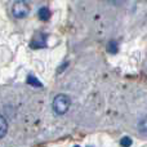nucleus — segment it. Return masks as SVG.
Segmentation results:
<instances>
[{
  "label": "nucleus",
  "instance_id": "obj_1",
  "mask_svg": "<svg viewBox=\"0 0 147 147\" xmlns=\"http://www.w3.org/2000/svg\"><path fill=\"white\" fill-rule=\"evenodd\" d=\"M70 105H71V99L66 94H58L53 101V110L56 114L63 115L69 111Z\"/></svg>",
  "mask_w": 147,
  "mask_h": 147
},
{
  "label": "nucleus",
  "instance_id": "obj_2",
  "mask_svg": "<svg viewBox=\"0 0 147 147\" xmlns=\"http://www.w3.org/2000/svg\"><path fill=\"white\" fill-rule=\"evenodd\" d=\"M12 13L16 18H25L30 13V7L23 0H17L12 7Z\"/></svg>",
  "mask_w": 147,
  "mask_h": 147
},
{
  "label": "nucleus",
  "instance_id": "obj_3",
  "mask_svg": "<svg viewBox=\"0 0 147 147\" xmlns=\"http://www.w3.org/2000/svg\"><path fill=\"white\" fill-rule=\"evenodd\" d=\"M137 128H138V132H140L141 134L147 137V117H142V119L138 121Z\"/></svg>",
  "mask_w": 147,
  "mask_h": 147
},
{
  "label": "nucleus",
  "instance_id": "obj_4",
  "mask_svg": "<svg viewBox=\"0 0 147 147\" xmlns=\"http://www.w3.org/2000/svg\"><path fill=\"white\" fill-rule=\"evenodd\" d=\"M8 132V123L4 116L0 115V138H3Z\"/></svg>",
  "mask_w": 147,
  "mask_h": 147
},
{
  "label": "nucleus",
  "instance_id": "obj_5",
  "mask_svg": "<svg viewBox=\"0 0 147 147\" xmlns=\"http://www.w3.org/2000/svg\"><path fill=\"white\" fill-rule=\"evenodd\" d=\"M49 17H51V12H49L48 8H41L40 10H39V18L43 21H47L49 20Z\"/></svg>",
  "mask_w": 147,
  "mask_h": 147
},
{
  "label": "nucleus",
  "instance_id": "obj_6",
  "mask_svg": "<svg viewBox=\"0 0 147 147\" xmlns=\"http://www.w3.org/2000/svg\"><path fill=\"white\" fill-rule=\"evenodd\" d=\"M107 51H109L110 53H116V52H117V44H116V41H110Z\"/></svg>",
  "mask_w": 147,
  "mask_h": 147
},
{
  "label": "nucleus",
  "instance_id": "obj_7",
  "mask_svg": "<svg viewBox=\"0 0 147 147\" xmlns=\"http://www.w3.org/2000/svg\"><path fill=\"white\" fill-rule=\"evenodd\" d=\"M120 145L123 147H130L132 146V140L129 137H124L123 140H120Z\"/></svg>",
  "mask_w": 147,
  "mask_h": 147
},
{
  "label": "nucleus",
  "instance_id": "obj_8",
  "mask_svg": "<svg viewBox=\"0 0 147 147\" xmlns=\"http://www.w3.org/2000/svg\"><path fill=\"white\" fill-rule=\"evenodd\" d=\"M27 81H28V84H32V85H35V86H41V84L39 83V81L34 78V76H28Z\"/></svg>",
  "mask_w": 147,
  "mask_h": 147
},
{
  "label": "nucleus",
  "instance_id": "obj_9",
  "mask_svg": "<svg viewBox=\"0 0 147 147\" xmlns=\"http://www.w3.org/2000/svg\"><path fill=\"white\" fill-rule=\"evenodd\" d=\"M76 147H79V146H76Z\"/></svg>",
  "mask_w": 147,
  "mask_h": 147
}]
</instances>
